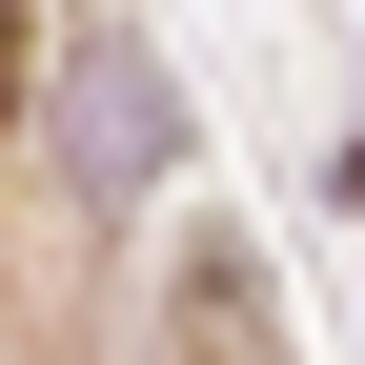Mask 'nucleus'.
<instances>
[{
    "instance_id": "1",
    "label": "nucleus",
    "mask_w": 365,
    "mask_h": 365,
    "mask_svg": "<svg viewBox=\"0 0 365 365\" xmlns=\"http://www.w3.org/2000/svg\"><path fill=\"white\" fill-rule=\"evenodd\" d=\"M0 122H21V0H0Z\"/></svg>"
},
{
    "instance_id": "2",
    "label": "nucleus",
    "mask_w": 365,
    "mask_h": 365,
    "mask_svg": "<svg viewBox=\"0 0 365 365\" xmlns=\"http://www.w3.org/2000/svg\"><path fill=\"white\" fill-rule=\"evenodd\" d=\"M345 203H365V143H345Z\"/></svg>"
}]
</instances>
